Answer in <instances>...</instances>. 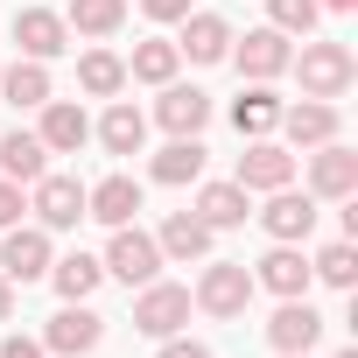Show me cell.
<instances>
[{"label": "cell", "mask_w": 358, "mask_h": 358, "mask_svg": "<svg viewBox=\"0 0 358 358\" xmlns=\"http://www.w3.org/2000/svg\"><path fill=\"white\" fill-rule=\"evenodd\" d=\"M22 183H8V176H0V232H8V225H22Z\"/></svg>", "instance_id": "obj_34"}, {"label": "cell", "mask_w": 358, "mask_h": 358, "mask_svg": "<svg viewBox=\"0 0 358 358\" xmlns=\"http://www.w3.org/2000/svg\"><path fill=\"white\" fill-rule=\"evenodd\" d=\"M50 281H57L64 302H92L99 281H106V267H99L92 253H64V260H50Z\"/></svg>", "instance_id": "obj_28"}, {"label": "cell", "mask_w": 358, "mask_h": 358, "mask_svg": "<svg viewBox=\"0 0 358 358\" xmlns=\"http://www.w3.org/2000/svg\"><path fill=\"white\" fill-rule=\"evenodd\" d=\"M141 15H148V22H183L190 0H141Z\"/></svg>", "instance_id": "obj_35"}, {"label": "cell", "mask_w": 358, "mask_h": 358, "mask_svg": "<svg viewBox=\"0 0 358 358\" xmlns=\"http://www.w3.org/2000/svg\"><path fill=\"white\" fill-rule=\"evenodd\" d=\"M78 92H85V99H120V92H127V57L85 50V57H78Z\"/></svg>", "instance_id": "obj_26"}, {"label": "cell", "mask_w": 358, "mask_h": 358, "mask_svg": "<svg viewBox=\"0 0 358 358\" xmlns=\"http://www.w3.org/2000/svg\"><path fill=\"white\" fill-rule=\"evenodd\" d=\"M302 99H344L351 78H358V57L344 43H302Z\"/></svg>", "instance_id": "obj_4"}, {"label": "cell", "mask_w": 358, "mask_h": 358, "mask_svg": "<svg viewBox=\"0 0 358 358\" xmlns=\"http://www.w3.org/2000/svg\"><path fill=\"white\" fill-rule=\"evenodd\" d=\"M232 64L246 85H274L281 71H295V43L281 29H246V36H232Z\"/></svg>", "instance_id": "obj_3"}, {"label": "cell", "mask_w": 358, "mask_h": 358, "mask_svg": "<svg viewBox=\"0 0 358 358\" xmlns=\"http://www.w3.org/2000/svg\"><path fill=\"white\" fill-rule=\"evenodd\" d=\"M15 43H22V57L50 64V57L71 50V22H64L57 8H22V15H15Z\"/></svg>", "instance_id": "obj_15"}, {"label": "cell", "mask_w": 358, "mask_h": 358, "mask_svg": "<svg viewBox=\"0 0 358 358\" xmlns=\"http://www.w3.org/2000/svg\"><path fill=\"white\" fill-rule=\"evenodd\" d=\"M197 218H204L211 232H232V225L253 218V197L232 183V176H225V183H204V190H197Z\"/></svg>", "instance_id": "obj_22"}, {"label": "cell", "mask_w": 358, "mask_h": 358, "mask_svg": "<svg viewBox=\"0 0 358 358\" xmlns=\"http://www.w3.org/2000/svg\"><path fill=\"white\" fill-rule=\"evenodd\" d=\"M78 36H92V43H106V36H120V22H127V0H71V15H64Z\"/></svg>", "instance_id": "obj_30"}, {"label": "cell", "mask_w": 358, "mask_h": 358, "mask_svg": "<svg viewBox=\"0 0 358 358\" xmlns=\"http://www.w3.org/2000/svg\"><path fill=\"white\" fill-rule=\"evenodd\" d=\"M50 260L57 253H50V232L43 225H8V239H0V274H8V281L29 288V281L50 274Z\"/></svg>", "instance_id": "obj_11"}, {"label": "cell", "mask_w": 358, "mask_h": 358, "mask_svg": "<svg viewBox=\"0 0 358 358\" xmlns=\"http://www.w3.org/2000/svg\"><path fill=\"white\" fill-rule=\"evenodd\" d=\"M176 50H183L190 64H225V57H232V22L211 15V8H190V15H183V36H176Z\"/></svg>", "instance_id": "obj_14"}, {"label": "cell", "mask_w": 358, "mask_h": 358, "mask_svg": "<svg viewBox=\"0 0 358 358\" xmlns=\"http://www.w3.org/2000/svg\"><path fill=\"white\" fill-rule=\"evenodd\" d=\"M274 358H309V351H274Z\"/></svg>", "instance_id": "obj_39"}, {"label": "cell", "mask_w": 358, "mask_h": 358, "mask_svg": "<svg viewBox=\"0 0 358 358\" xmlns=\"http://www.w3.org/2000/svg\"><path fill=\"white\" fill-rule=\"evenodd\" d=\"M36 113H43V120H36V141H43L50 155H78V148L92 141V120H85L78 99H43Z\"/></svg>", "instance_id": "obj_12"}, {"label": "cell", "mask_w": 358, "mask_h": 358, "mask_svg": "<svg viewBox=\"0 0 358 358\" xmlns=\"http://www.w3.org/2000/svg\"><path fill=\"white\" fill-rule=\"evenodd\" d=\"M337 358H358V351H351V344H344V351H337Z\"/></svg>", "instance_id": "obj_40"}, {"label": "cell", "mask_w": 358, "mask_h": 358, "mask_svg": "<svg viewBox=\"0 0 358 358\" xmlns=\"http://www.w3.org/2000/svg\"><path fill=\"white\" fill-rule=\"evenodd\" d=\"M155 358H218L211 344H197V337H183V330H176V337H162V351Z\"/></svg>", "instance_id": "obj_33"}, {"label": "cell", "mask_w": 358, "mask_h": 358, "mask_svg": "<svg viewBox=\"0 0 358 358\" xmlns=\"http://www.w3.org/2000/svg\"><path fill=\"white\" fill-rule=\"evenodd\" d=\"M50 169V148L29 134V127H15V134H0V176L8 183H36V176Z\"/></svg>", "instance_id": "obj_24"}, {"label": "cell", "mask_w": 358, "mask_h": 358, "mask_svg": "<svg viewBox=\"0 0 358 358\" xmlns=\"http://www.w3.org/2000/svg\"><path fill=\"white\" fill-rule=\"evenodd\" d=\"M8 316H15V281L0 274V323H8Z\"/></svg>", "instance_id": "obj_37"}, {"label": "cell", "mask_w": 358, "mask_h": 358, "mask_svg": "<svg viewBox=\"0 0 358 358\" xmlns=\"http://www.w3.org/2000/svg\"><path fill=\"white\" fill-rule=\"evenodd\" d=\"M85 218H99V225H134V218H141V183H134V176H99V183L85 190Z\"/></svg>", "instance_id": "obj_19"}, {"label": "cell", "mask_w": 358, "mask_h": 358, "mask_svg": "<svg viewBox=\"0 0 358 358\" xmlns=\"http://www.w3.org/2000/svg\"><path fill=\"white\" fill-rule=\"evenodd\" d=\"M176 64H183V50H176L169 36H148V43H134V57H127V78H134V85H155V92H162V85L176 78Z\"/></svg>", "instance_id": "obj_25"}, {"label": "cell", "mask_w": 358, "mask_h": 358, "mask_svg": "<svg viewBox=\"0 0 358 358\" xmlns=\"http://www.w3.org/2000/svg\"><path fill=\"white\" fill-rule=\"evenodd\" d=\"M190 302H197L204 316H218V323L246 316V309H253V267H246V260H204Z\"/></svg>", "instance_id": "obj_1"}, {"label": "cell", "mask_w": 358, "mask_h": 358, "mask_svg": "<svg viewBox=\"0 0 358 358\" xmlns=\"http://www.w3.org/2000/svg\"><path fill=\"white\" fill-rule=\"evenodd\" d=\"M316 22H323L316 0H267V29H281V36H309Z\"/></svg>", "instance_id": "obj_32"}, {"label": "cell", "mask_w": 358, "mask_h": 358, "mask_svg": "<svg viewBox=\"0 0 358 358\" xmlns=\"http://www.w3.org/2000/svg\"><path fill=\"white\" fill-rule=\"evenodd\" d=\"M29 211H36V225L43 232H71L78 218H85V183H78V176H36V183H29Z\"/></svg>", "instance_id": "obj_7"}, {"label": "cell", "mask_w": 358, "mask_h": 358, "mask_svg": "<svg viewBox=\"0 0 358 358\" xmlns=\"http://www.w3.org/2000/svg\"><path fill=\"white\" fill-rule=\"evenodd\" d=\"M211 239H218V232H211L197 211H169V218H162V232H155L162 260H183V267H190V260H211Z\"/></svg>", "instance_id": "obj_18"}, {"label": "cell", "mask_w": 358, "mask_h": 358, "mask_svg": "<svg viewBox=\"0 0 358 358\" xmlns=\"http://www.w3.org/2000/svg\"><path fill=\"white\" fill-rule=\"evenodd\" d=\"M232 183L246 190V197H267V190H281V183H295V155L281 148V141H246V155H239V169H232Z\"/></svg>", "instance_id": "obj_8"}, {"label": "cell", "mask_w": 358, "mask_h": 358, "mask_svg": "<svg viewBox=\"0 0 358 358\" xmlns=\"http://www.w3.org/2000/svg\"><path fill=\"white\" fill-rule=\"evenodd\" d=\"M232 127H239L246 141L274 134V127H281V99H274V85H246V92L232 99Z\"/></svg>", "instance_id": "obj_27"}, {"label": "cell", "mask_w": 358, "mask_h": 358, "mask_svg": "<svg viewBox=\"0 0 358 358\" xmlns=\"http://www.w3.org/2000/svg\"><path fill=\"white\" fill-rule=\"evenodd\" d=\"M309 197H316V204H344V197H358V155H351L344 141L309 148Z\"/></svg>", "instance_id": "obj_9"}, {"label": "cell", "mask_w": 358, "mask_h": 358, "mask_svg": "<svg viewBox=\"0 0 358 358\" xmlns=\"http://www.w3.org/2000/svg\"><path fill=\"white\" fill-rule=\"evenodd\" d=\"M0 99H8L15 113H36L43 99H50V64H36V57H22L8 78H0Z\"/></svg>", "instance_id": "obj_29"}, {"label": "cell", "mask_w": 358, "mask_h": 358, "mask_svg": "<svg viewBox=\"0 0 358 358\" xmlns=\"http://www.w3.org/2000/svg\"><path fill=\"white\" fill-rule=\"evenodd\" d=\"M267 344H274V351H316V344H323L316 302H309V295H288V302L267 316Z\"/></svg>", "instance_id": "obj_13"}, {"label": "cell", "mask_w": 358, "mask_h": 358, "mask_svg": "<svg viewBox=\"0 0 358 358\" xmlns=\"http://www.w3.org/2000/svg\"><path fill=\"white\" fill-rule=\"evenodd\" d=\"M0 358H43V337H8V344H0Z\"/></svg>", "instance_id": "obj_36"}, {"label": "cell", "mask_w": 358, "mask_h": 358, "mask_svg": "<svg viewBox=\"0 0 358 358\" xmlns=\"http://www.w3.org/2000/svg\"><path fill=\"white\" fill-rule=\"evenodd\" d=\"M204 141L197 134H169V148L148 162V176H155V183H169V190H183V183H197V176H204Z\"/></svg>", "instance_id": "obj_21"}, {"label": "cell", "mask_w": 358, "mask_h": 358, "mask_svg": "<svg viewBox=\"0 0 358 358\" xmlns=\"http://www.w3.org/2000/svg\"><path fill=\"white\" fill-rule=\"evenodd\" d=\"M253 218H260V232H267V239H281V246H302V239L316 232V218H323V211H316V197H309V190L281 183V190H267V204H260Z\"/></svg>", "instance_id": "obj_5"}, {"label": "cell", "mask_w": 358, "mask_h": 358, "mask_svg": "<svg viewBox=\"0 0 358 358\" xmlns=\"http://www.w3.org/2000/svg\"><path fill=\"white\" fill-rule=\"evenodd\" d=\"M309 274L351 295V288H358V239H330V246H323V253L309 260Z\"/></svg>", "instance_id": "obj_31"}, {"label": "cell", "mask_w": 358, "mask_h": 358, "mask_svg": "<svg viewBox=\"0 0 358 358\" xmlns=\"http://www.w3.org/2000/svg\"><path fill=\"white\" fill-rule=\"evenodd\" d=\"M141 141H148V113L127 106V99H113L106 120H99V148L106 155H141Z\"/></svg>", "instance_id": "obj_23"}, {"label": "cell", "mask_w": 358, "mask_h": 358, "mask_svg": "<svg viewBox=\"0 0 358 358\" xmlns=\"http://www.w3.org/2000/svg\"><path fill=\"white\" fill-rule=\"evenodd\" d=\"M113 281H127V288H148L155 274H162V246H155V232H141V225H113V246H106V260H99Z\"/></svg>", "instance_id": "obj_6"}, {"label": "cell", "mask_w": 358, "mask_h": 358, "mask_svg": "<svg viewBox=\"0 0 358 358\" xmlns=\"http://www.w3.org/2000/svg\"><path fill=\"white\" fill-rule=\"evenodd\" d=\"M190 309H197V302H190V288H183V281H162V274H155V281L134 295V330L162 344V337H176V330L190 323Z\"/></svg>", "instance_id": "obj_2"}, {"label": "cell", "mask_w": 358, "mask_h": 358, "mask_svg": "<svg viewBox=\"0 0 358 358\" xmlns=\"http://www.w3.org/2000/svg\"><path fill=\"white\" fill-rule=\"evenodd\" d=\"M316 8H330V15H351V8H358V0H316Z\"/></svg>", "instance_id": "obj_38"}, {"label": "cell", "mask_w": 358, "mask_h": 358, "mask_svg": "<svg viewBox=\"0 0 358 358\" xmlns=\"http://www.w3.org/2000/svg\"><path fill=\"white\" fill-rule=\"evenodd\" d=\"M155 120L169 127V134H204L211 127V92H197V85H162V99H155Z\"/></svg>", "instance_id": "obj_17"}, {"label": "cell", "mask_w": 358, "mask_h": 358, "mask_svg": "<svg viewBox=\"0 0 358 358\" xmlns=\"http://www.w3.org/2000/svg\"><path fill=\"white\" fill-rule=\"evenodd\" d=\"M337 106L330 99H302V106H281V134H288V148H323V141H337Z\"/></svg>", "instance_id": "obj_20"}, {"label": "cell", "mask_w": 358, "mask_h": 358, "mask_svg": "<svg viewBox=\"0 0 358 358\" xmlns=\"http://www.w3.org/2000/svg\"><path fill=\"white\" fill-rule=\"evenodd\" d=\"M309 281H316V274H309V253H302V246H281V239H274V253L253 267V288H267V295H281V302H288V295H309Z\"/></svg>", "instance_id": "obj_16"}, {"label": "cell", "mask_w": 358, "mask_h": 358, "mask_svg": "<svg viewBox=\"0 0 358 358\" xmlns=\"http://www.w3.org/2000/svg\"><path fill=\"white\" fill-rule=\"evenodd\" d=\"M99 337H106V316H99L92 302H64V309L50 316V330H43V351L85 358V351H99Z\"/></svg>", "instance_id": "obj_10"}]
</instances>
